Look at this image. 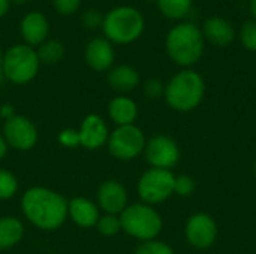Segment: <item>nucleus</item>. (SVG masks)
Returning <instances> with one entry per match:
<instances>
[{
	"label": "nucleus",
	"mask_w": 256,
	"mask_h": 254,
	"mask_svg": "<svg viewBox=\"0 0 256 254\" xmlns=\"http://www.w3.org/2000/svg\"><path fill=\"white\" fill-rule=\"evenodd\" d=\"M24 217L40 231H56L68 219V201L57 192L34 186L21 198Z\"/></svg>",
	"instance_id": "1"
},
{
	"label": "nucleus",
	"mask_w": 256,
	"mask_h": 254,
	"mask_svg": "<svg viewBox=\"0 0 256 254\" xmlns=\"http://www.w3.org/2000/svg\"><path fill=\"white\" fill-rule=\"evenodd\" d=\"M206 48V39L201 28L194 22H178L174 25L165 37V49L170 58L184 67L196 64Z\"/></svg>",
	"instance_id": "2"
},
{
	"label": "nucleus",
	"mask_w": 256,
	"mask_h": 254,
	"mask_svg": "<svg viewBox=\"0 0 256 254\" xmlns=\"http://www.w3.org/2000/svg\"><path fill=\"white\" fill-rule=\"evenodd\" d=\"M206 94L204 78L194 69L177 72L165 85V102L177 112H190L196 109Z\"/></svg>",
	"instance_id": "3"
},
{
	"label": "nucleus",
	"mask_w": 256,
	"mask_h": 254,
	"mask_svg": "<svg viewBox=\"0 0 256 254\" xmlns=\"http://www.w3.org/2000/svg\"><path fill=\"white\" fill-rule=\"evenodd\" d=\"M104 37L111 43L129 45L141 37L146 28L144 15L134 6H116L102 19Z\"/></svg>",
	"instance_id": "4"
},
{
	"label": "nucleus",
	"mask_w": 256,
	"mask_h": 254,
	"mask_svg": "<svg viewBox=\"0 0 256 254\" xmlns=\"http://www.w3.org/2000/svg\"><path fill=\"white\" fill-rule=\"evenodd\" d=\"M39 66L40 60L36 48L28 46L26 43L12 45L3 52L2 73L12 84H28L36 78Z\"/></svg>",
	"instance_id": "5"
},
{
	"label": "nucleus",
	"mask_w": 256,
	"mask_h": 254,
	"mask_svg": "<svg viewBox=\"0 0 256 254\" xmlns=\"http://www.w3.org/2000/svg\"><path fill=\"white\" fill-rule=\"evenodd\" d=\"M122 231L142 243L156 240L164 228L159 213L147 204H132L120 214Z\"/></svg>",
	"instance_id": "6"
},
{
	"label": "nucleus",
	"mask_w": 256,
	"mask_h": 254,
	"mask_svg": "<svg viewBox=\"0 0 256 254\" xmlns=\"http://www.w3.org/2000/svg\"><path fill=\"white\" fill-rule=\"evenodd\" d=\"M174 181L176 175L171 171L150 168L138 180V196L147 205L162 204L174 195Z\"/></svg>",
	"instance_id": "7"
},
{
	"label": "nucleus",
	"mask_w": 256,
	"mask_h": 254,
	"mask_svg": "<svg viewBox=\"0 0 256 254\" xmlns=\"http://www.w3.org/2000/svg\"><path fill=\"white\" fill-rule=\"evenodd\" d=\"M147 139L144 132L135 126H117L108 138V150L110 153L123 162H129L136 159L144 153Z\"/></svg>",
	"instance_id": "8"
},
{
	"label": "nucleus",
	"mask_w": 256,
	"mask_h": 254,
	"mask_svg": "<svg viewBox=\"0 0 256 254\" xmlns=\"http://www.w3.org/2000/svg\"><path fill=\"white\" fill-rule=\"evenodd\" d=\"M144 157L152 168L171 171L180 160V148L172 138L166 135H156L147 141Z\"/></svg>",
	"instance_id": "9"
},
{
	"label": "nucleus",
	"mask_w": 256,
	"mask_h": 254,
	"mask_svg": "<svg viewBox=\"0 0 256 254\" xmlns=\"http://www.w3.org/2000/svg\"><path fill=\"white\" fill-rule=\"evenodd\" d=\"M3 138L8 147H12L18 151H28L38 142V129L27 117L14 115L4 121Z\"/></svg>",
	"instance_id": "10"
},
{
	"label": "nucleus",
	"mask_w": 256,
	"mask_h": 254,
	"mask_svg": "<svg viewBox=\"0 0 256 254\" xmlns=\"http://www.w3.org/2000/svg\"><path fill=\"white\" fill-rule=\"evenodd\" d=\"M184 235L188 243L198 249H210L218 238V225L214 219L207 213H196L189 217L184 228Z\"/></svg>",
	"instance_id": "11"
},
{
	"label": "nucleus",
	"mask_w": 256,
	"mask_h": 254,
	"mask_svg": "<svg viewBox=\"0 0 256 254\" xmlns=\"http://www.w3.org/2000/svg\"><path fill=\"white\" fill-rule=\"evenodd\" d=\"M128 190L117 180L104 181L98 190V205L105 211V214L120 216L129 205Z\"/></svg>",
	"instance_id": "12"
},
{
	"label": "nucleus",
	"mask_w": 256,
	"mask_h": 254,
	"mask_svg": "<svg viewBox=\"0 0 256 254\" xmlns=\"http://www.w3.org/2000/svg\"><path fill=\"white\" fill-rule=\"evenodd\" d=\"M78 135L80 147H84L86 150H99L108 144L110 130L100 115L90 114L82 120L78 129Z\"/></svg>",
	"instance_id": "13"
},
{
	"label": "nucleus",
	"mask_w": 256,
	"mask_h": 254,
	"mask_svg": "<svg viewBox=\"0 0 256 254\" xmlns=\"http://www.w3.org/2000/svg\"><path fill=\"white\" fill-rule=\"evenodd\" d=\"M84 58L88 67L94 72H108L116 60V52L112 43L100 37H93L84 48Z\"/></svg>",
	"instance_id": "14"
},
{
	"label": "nucleus",
	"mask_w": 256,
	"mask_h": 254,
	"mask_svg": "<svg viewBox=\"0 0 256 254\" xmlns=\"http://www.w3.org/2000/svg\"><path fill=\"white\" fill-rule=\"evenodd\" d=\"M50 33V22L46 16L39 10L27 12L20 21V34L26 45L28 46H39L48 39Z\"/></svg>",
	"instance_id": "15"
},
{
	"label": "nucleus",
	"mask_w": 256,
	"mask_h": 254,
	"mask_svg": "<svg viewBox=\"0 0 256 254\" xmlns=\"http://www.w3.org/2000/svg\"><path fill=\"white\" fill-rule=\"evenodd\" d=\"M202 36L214 46H228L236 39V31L231 22L222 16H210L206 19L202 28Z\"/></svg>",
	"instance_id": "16"
},
{
	"label": "nucleus",
	"mask_w": 256,
	"mask_h": 254,
	"mask_svg": "<svg viewBox=\"0 0 256 254\" xmlns=\"http://www.w3.org/2000/svg\"><path fill=\"white\" fill-rule=\"evenodd\" d=\"M68 217H70L76 226L87 229L96 226L100 216L99 208L93 201L87 198H74L68 202Z\"/></svg>",
	"instance_id": "17"
},
{
	"label": "nucleus",
	"mask_w": 256,
	"mask_h": 254,
	"mask_svg": "<svg viewBox=\"0 0 256 254\" xmlns=\"http://www.w3.org/2000/svg\"><path fill=\"white\" fill-rule=\"evenodd\" d=\"M108 85L117 93H129L140 85V73L129 64H118L108 70Z\"/></svg>",
	"instance_id": "18"
},
{
	"label": "nucleus",
	"mask_w": 256,
	"mask_h": 254,
	"mask_svg": "<svg viewBox=\"0 0 256 254\" xmlns=\"http://www.w3.org/2000/svg\"><path fill=\"white\" fill-rule=\"evenodd\" d=\"M108 115L111 121L117 126L135 124V120L138 117V105L130 97L120 94L111 99V102L108 103Z\"/></svg>",
	"instance_id": "19"
},
{
	"label": "nucleus",
	"mask_w": 256,
	"mask_h": 254,
	"mask_svg": "<svg viewBox=\"0 0 256 254\" xmlns=\"http://www.w3.org/2000/svg\"><path fill=\"white\" fill-rule=\"evenodd\" d=\"M24 237V226L20 219L12 216L0 217V250L15 247Z\"/></svg>",
	"instance_id": "20"
},
{
	"label": "nucleus",
	"mask_w": 256,
	"mask_h": 254,
	"mask_svg": "<svg viewBox=\"0 0 256 254\" xmlns=\"http://www.w3.org/2000/svg\"><path fill=\"white\" fill-rule=\"evenodd\" d=\"M158 6L168 19H183L192 9V0H158Z\"/></svg>",
	"instance_id": "21"
},
{
	"label": "nucleus",
	"mask_w": 256,
	"mask_h": 254,
	"mask_svg": "<svg viewBox=\"0 0 256 254\" xmlns=\"http://www.w3.org/2000/svg\"><path fill=\"white\" fill-rule=\"evenodd\" d=\"M38 55L40 63H46V64H54L57 61H60L64 55V46L62 42L54 40V39H46L44 43H40L38 46Z\"/></svg>",
	"instance_id": "22"
},
{
	"label": "nucleus",
	"mask_w": 256,
	"mask_h": 254,
	"mask_svg": "<svg viewBox=\"0 0 256 254\" xmlns=\"http://www.w3.org/2000/svg\"><path fill=\"white\" fill-rule=\"evenodd\" d=\"M18 190V181L16 177L8 171L0 168V201H8L12 196H15Z\"/></svg>",
	"instance_id": "23"
},
{
	"label": "nucleus",
	"mask_w": 256,
	"mask_h": 254,
	"mask_svg": "<svg viewBox=\"0 0 256 254\" xmlns=\"http://www.w3.org/2000/svg\"><path fill=\"white\" fill-rule=\"evenodd\" d=\"M96 229L99 231L100 235L104 237H114L122 231V222H120V216H114V214H105L102 217H99L98 223H96Z\"/></svg>",
	"instance_id": "24"
},
{
	"label": "nucleus",
	"mask_w": 256,
	"mask_h": 254,
	"mask_svg": "<svg viewBox=\"0 0 256 254\" xmlns=\"http://www.w3.org/2000/svg\"><path fill=\"white\" fill-rule=\"evenodd\" d=\"M196 189V183L190 175H177L174 181V195L180 198H189L194 195Z\"/></svg>",
	"instance_id": "25"
},
{
	"label": "nucleus",
	"mask_w": 256,
	"mask_h": 254,
	"mask_svg": "<svg viewBox=\"0 0 256 254\" xmlns=\"http://www.w3.org/2000/svg\"><path fill=\"white\" fill-rule=\"evenodd\" d=\"M240 40L242 45L248 49L256 52V21H248L242 25L240 30Z\"/></svg>",
	"instance_id": "26"
},
{
	"label": "nucleus",
	"mask_w": 256,
	"mask_h": 254,
	"mask_svg": "<svg viewBox=\"0 0 256 254\" xmlns=\"http://www.w3.org/2000/svg\"><path fill=\"white\" fill-rule=\"evenodd\" d=\"M135 254H174V250L166 243L153 240L141 243L135 250Z\"/></svg>",
	"instance_id": "27"
},
{
	"label": "nucleus",
	"mask_w": 256,
	"mask_h": 254,
	"mask_svg": "<svg viewBox=\"0 0 256 254\" xmlns=\"http://www.w3.org/2000/svg\"><path fill=\"white\" fill-rule=\"evenodd\" d=\"M81 6V0H52V7L60 15H72Z\"/></svg>",
	"instance_id": "28"
},
{
	"label": "nucleus",
	"mask_w": 256,
	"mask_h": 254,
	"mask_svg": "<svg viewBox=\"0 0 256 254\" xmlns=\"http://www.w3.org/2000/svg\"><path fill=\"white\" fill-rule=\"evenodd\" d=\"M164 93H165V85L162 84V81H159L158 78H152V79L146 81L144 94L148 99H159L164 96Z\"/></svg>",
	"instance_id": "29"
},
{
	"label": "nucleus",
	"mask_w": 256,
	"mask_h": 254,
	"mask_svg": "<svg viewBox=\"0 0 256 254\" xmlns=\"http://www.w3.org/2000/svg\"><path fill=\"white\" fill-rule=\"evenodd\" d=\"M58 142L66 148H75L80 147V135L78 130L74 129H64L58 133Z\"/></svg>",
	"instance_id": "30"
},
{
	"label": "nucleus",
	"mask_w": 256,
	"mask_h": 254,
	"mask_svg": "<svg viewBox=\"0 0 256 254\" xmlns=\"http://www.w3.org/2000/svg\"><path fill=\"white\" fill-rule=\"evenodd\" d=\"M102 19H104V16H102L98 10H94V9H88V10H86V12L81 15V22H82V25L87 27V28L102 27Z\"/></svg>",
	"instance_id": "31"
},
{
	"label": "nucleus",
	"mask_w": 256,
	"mask_h": 254,
	"mask_svg": "<svg viewBox=\"0 0 256 254\" xmlns=\"http://www.w3.org/2000/svg\"><path fill=\"white\" fill-rule=\"evenodd\" d=\"M0 115H2L4 120L14 117V108H12L10 105H3V106H0Z\"/></svg>",
	"instance_id": "32"
},
{
	"label": "nucleus",
	"mask_w": 256,
	"mask_h": 254,
	"mask_svg": "<svg viewBox=\"0 0 256 254\" xmlns=\"http://www.w3.org/2000/svg\"><path fill=\"white\" fill-rule=\"evenodd\" d=\"M10 9V0H0V18H3Z\"/></svg>",
	"instance_id": "33"
},
{
	"label": "nucleus",
	"mask_w": 256,
	"mask_h": 254,
	"mask_svg": "<svg viewBox=\"0 0 256 254\" xmlns=\"http://www.w3.org/2000/svg\"><path fill=\"white\" fill-rule=\"evenodd\" d=\"M6 153H8V144H6V141H4L3 135H0V162L4 159Z\"/></svg>",
	"instance_id": "34"
},
{
	"label": "nucleus",
	"mask_w": 256,
	"mask_h": 254,
	"mask_svg": "<svg viewBox=\"0 0 256 254\" xmlns=\"http://www.w3.org/2000/svg\"><path fill=\"white\" fill-rule=\"evenodd\" d=\"M250 12L256 21V0H250Z\"/></svg>",
	"instance_id": "35"
},
{
	"label": "nucleus",
	"mask_w": 256,
	"mask_h": 254,
	"mask_svg": "<svg viewBox=\"0 0 256 254\" xmlns=\"http://www.w3.org/2000/svg\"><path fill=\"white\" fill-rule=\"evenodd\" d=\"M12 3H15V4H24V3H27L28 0H10Z\"/></svg>",
	"instance_id": "36"
},
{
	"label": "nucleus",
	"mask_w": 256,
	"mask_h": 254,
	"mask_svg": "<svg viewBox=\"0 0 256 254\" xmlns=\"http://www.w3.org/2000/svg\"><path fill=\"white\" fill-rule=\"evenodd\" d=\"M2 63H3V51L0 49V73H2Z\"/></svg>",
	"instance_id": "37"
},
{
	"label": "nucleus",
	"mask_w": 256,
	"mask_h": 254,
	"mask_svg": "<svg viewBox=\"0 0 256 254\" xmlns=\"http://www.w3.org/2000/svg\"><path fill=\"white\" fill-rule=\"evenodd\" d=\"M255 175H256V160H255Z\"/></svg>",
	"instance_id": "38"
}]
</instances>
